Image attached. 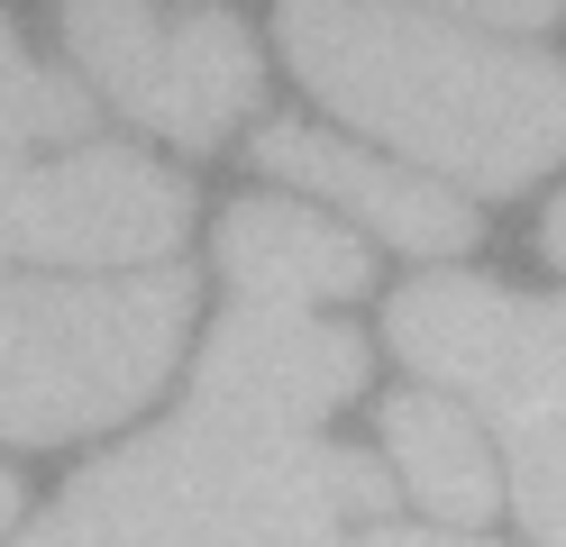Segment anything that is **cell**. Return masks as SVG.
<instances>
[{"mask_svg": "<svg viewBox=\"0 0 566 547\" xmlns=\"http://www.w3.org/2000/svg\"><path fill=\"white\" fill-rule=\"evenodd\" d=\"M384 456H394L402 493L420 511H439L457 529H484L493 502H503V465H493V438L475 411H457L448 392H394L384 401Z\"/></svg>", "mask_w": 566, "mask_h": 547, "instance_id": "10", "label": "cell"}, {"mask_svg": "<svg viewBox=\"0 0 566 547\" xmlns=\"http://www.w3.org/2000/svg\"><path fill=\"white\" fill-rule=\"evenodd\" d=\"M394 356L439 392H467L503 438V474L521 529L566 547V302L484 283V274H420L394 292Z\"/></svg>", "mask_w": 566, "mask_h": 547, "instance_id": "4", "label": "cell"}, {"mask_svg": "<svg viewBox=\"0 0 566 547\" xmlns=\"http://www.w3.org/2000/svg\"><path fill=\"white\" fill-rule=\"evenodd\" d=\"M394 474L357 448L229 420H165L64 484L19 547H347L384 520Z\"/></svg>", "mask_w": 566, "mask_h": 547, "instance_id": "2", "label": "cell"}, {"mask_svg": "<svg viewBox=\"0 0 566 547\" xmlns=\"http://www.w3.org/2000/svg\"><path fill=\"white\" fill-rule=\"evenodd\" d=\"M192 229V192L128 146H55L0 165V255L156 274Z\"/></svg>", "mask_w": 566, "mask_h": 547, "instance_id": "6", "label": "cell"}, {"mask_svg": "<svg viewBox=\"0 0 566 547\" xmlns=\"http://www.w3.org/2000/svg\"><path fill=\"white\" fill-rule=\"evenodd\" d=\"M357 392H366V338L321 319V311L238 302L201 338V365H192V411L201 420L274 429V438H311Z\"/></svg>", "mask_w": 566, "mask_h": 547, "instance_id": "7", "label": "cell"}, {"mask_svg": "<svg viewBox=\"0 0 566 547\" xmlns=\"http://www.w3.org/2000/svg\"><path fill=\"white\" fill-rule=\"evenodd\" d=\"M302 92L329 119L402 146L475 192H521L566 156V64L439 10H283L274 19Z\"/></svg>", "mask_w": 566, "mask_h": 547, "instance_id": "1", "label": "cell"}, {"mask_svg": "<svg viewBox=\"0 0 566 547\" xmlns=\"http://www.w3.org/2000/svg\"><path fill=\"white\" fill-rule=\"evenodd\" d=\"M220 274L238 283V302H265V311H321L366 292L375 255L329 229L321 210L302 201H229L220 210Z\"/></svg>", "mask_w": 566, "mask_h": 547, "instance_id": "9", "label": "cell"}, {"mask_svg": "<svg viewBox=\"0 0 566 547\" xmlns=\"http://www.w3.org/2000/svg\"><path fill=\"white\" fill-rule=\"evenodd\" d=\"M256 165L274 182H302V192H321L338 210H357L375 238H394L402 255H457L475 246V210L448 192V182L411 173L394 156H366V146H347L329 128H265L256 137Z\"/></svg>", "mask_w": 566, "mask_h": 547, "instance_id": "8", "label": "cell"}, {"mask_svg": "<svg viewBox=\"0 0 566 547\" xmlns=\"http://www.w3.org/2000/svg\"><path fill=\"white\" fill-rule=\"evenodd\" d=\"M347 547H484V538H439V529H357V538H347Z\"/></svg>", "mask_w": 566, "mask_h": 547, "instance_id": "12", "label": "cell"}, {"mask_svg": "<svg viewBox=\"0 0 566 547\" xmlns=\"http://www.w3.org/2000/svg\"><path fill=\"white\" fill-rule=\"evenodd\" d=\"M19 520V484H10V474H0V529H10Z\"/></svg>", "mask_w": 566, "mask_h": 547, "instance_id": "14", "label": "cell"}, {"mask_svg": "<svg viewBox=\"0 0 566 547\" xmlns=\"http://www.w3.org/2000/svg\"><path fill=\"white\" fill-rule=\"evenodd\" d=\"M83 119H92V101L0 28V165L46 156V146H83Z\"/></svg>", "mask_w": 566, "mask_h": 547, "instance_id": "11", "label": "cell"}, {"mask_svg": "<svg viewBox=\"0 0 566 547\" xmlns=\"http://www.w3.org/2000/svg\"><path fill=\"white\" fill-rule=\"evenodd\" d=\"M192 328V274H74L19 283L0 274V438L55 448V438L111 429L156 401Z\"/></svg>", "mask_w": 566, "mask_h": 547, "instance_id": "3", "label": "cell"}, {"mask_svg": "<svg viewBox=\"0 0 566 547\" xmlns=\"http://www.w3.org/2000/svg\"><path fill=\"white\" fill-rule=\"evenodd\" d=\"M539 246H548V265H566V192H557L548 219H539Z\"/></svg>", "mask_w": 566, "mask_h": 547, "instance_id": "13", "label": "cell"}, {"mask_svg": "<svg viewBox=\"0 0 566 547\" xmlns=\"http://www.w3.org/2000/svg\"><path fill=\"white\" fill-rule=\"evenodd\" d=\"M92 92L174 146H220L256 109V36L229 10H64Z\"/></svg>", "mask_w": 566, "mask_h": 547, "instance_id": "5", "label": "cell"}]
</instances>
